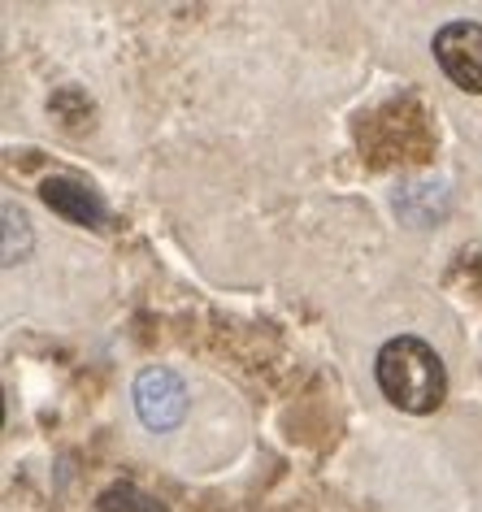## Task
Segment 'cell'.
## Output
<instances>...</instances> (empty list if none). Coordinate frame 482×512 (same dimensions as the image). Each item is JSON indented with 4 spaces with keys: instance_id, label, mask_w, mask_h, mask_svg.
I'll use <instances>...</instances> for the list:
<instances>
[{
    "instance_id": "cell-1",
    "label": "cell",
    "mask_w": 482,
    "mask_h": 512,
    "mask_svg": "<svg viewBox=\"0 0 482 512\" xmlns=\"http://www.w3.org/2000/svg\"><path fill=\"white\" fill-rule=\"evenodd\" d=\"M374 374L383 395L404 413H430L448 395V374H443L439 352L413 335L387 339L374 361Z\"/></svg>"
},
{
    "instance_id": "cell-2",
    "label": "cell",
    "mask_w": 482,
    "mask_h": 512,
    "mask_svg": "<svg viewBox=\"0 0 482 512\" xmlns=\"http://www.w3.org/2000/svg\"><path fill=\"white\" fill-rule=\"evenodd\" d=\"M435 61L461 92L482 96V27L478 22H448V27H439Z\"/></svg>"
},
{
    "instance_id": "cell-4",
    "label": "cell",
    "mask_w": 482,
    "mask_h": 512,
    "mask_svg": "<svg viewBox=\"0 0 482 512\" xmlns=\"http://www.w3.org/2000/svg\"><path fill=\"white\" fill-rule=\"evenodd\" d=\"M44 204L57 209L61 217H70V222H83V226H100V217H105V204L96 200V191L74 183V178H48Z\"/></svg>"
},
{
    "instance_id": "cell-3",
    "label": "cell",
    "mask_w": 482,
    "mask_h": 512,
    "mask_svg": "<svg viewBox=\"0 0 482 512\" xmlns=\"http://www.w3.org/2000/svg\"><path fill=\"white\" fill-rule=\"evenodd\" d=\"M135 408L148 430H174L187 413V391L174 369H144L135 378Z\"/></svg>"
}]
</instances>
